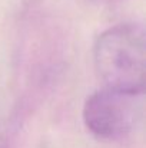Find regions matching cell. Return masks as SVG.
Here are the masks:
<instances>
[{"mask_svg":"<svg viewBox=\"0 0 146 148\" xmlns=\"http://www.w3.org/2000/svg\"><path fill=\"white\" fill-rule=\"evenodd\" d=\"M141 97L107 88L92 94L83 105L86 128L100 140L123 138L141 118Z\"/></svg>","mask_w":146,"mask_h":148,"instance_id":"obj_2","label":"cell"},{"mask_svg":"<svg viewBox=\"0 0 146 148\" xmlns=\"http://www.w3.org/2000/svg\"><path fill=\"white\" fill-rule=\"evenodd\" d=\"M93 62L105 88L130 95H143L146 82L143 26L120 23L106 29L95 42Z\"/></svg>","mask_w":146,"mask_h":148,"instance_id":"obj_1","label":"cell"}]
</instances>
